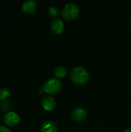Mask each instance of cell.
Listing matches in <instances>:
<instances>
[{
	"label": "cell",
	"mask_w": 131,
	"mask_h": 132,
	"mask_svg": "<svg viewBox=\"0 0 131 132\" xmlns=\"http://www.w3.org/2000/svg\"><path fill=\"white\" fill-rule=\"evenodd\" d=\"M69 77L74 84L82 85L89 80L90 74L86 68L83 67H76L70 70Z\"/></svg>",
	"instance_id": "cell-1"
},
{
	"label": "cell",
	"mask_w": 131,
	"mask_h": 132,
	"mask_svg": "<svg viewBox=\"0 0 131 132\" xmlns=\"http://www.w3.org/2000/svg\"><path fill=\"white\" fill-rule=\"evenodd\" d=\"M60 13L65 19L73 20L79 15L80 8L77 4L74 2H69L63 7Z\"/></svg>",
	"instance_id": "cell-2"
},
{
	"label": "cell",
	"mask_w": 131,
	"mask_h": 132,
	"mask_svg": "<svg viewBox=\"0 0 131 132\" xmlns=\"http://www.w3.org/2000/svg\"><path fill=\"white\" fill-rule=\"evenodd\" d=\"M63 87V83L58 78H49L48 79L44 85L43 90L49 94H54L61 90Z\"/></svg>",
	"instance_id": "cell-3"
},
{
	"label": "cell",
	"mask_w": 131,
	"mask_h": 132,
	"mask_svg": "<svg viewBox=\"0 0 131 132\" xmlns=\"http://www.w3.org/2000/svg\"><path fill=\"white\" fill-rule=\"evenodd\" d=\"M3 123L8 127H15L20 122V118L18 114L14 111H8L4 114L2 118Z\"/></svg>",
	"instance_id": "cell-4"
},
{
	"label": "cell",
	"mask_w": 131,
	"mask_h": 132,
	"mask_svg": "<svg viewBox=\"0 0 131 132\" xmlns=\"http://www.w3.org/2000/svg\"><path fill=\"white\" fill-rule=\"evenodd\" d=\"M38 9V2L36 0H25L22 5V10L25 14L34 13Z\"/></svg>",
	"instance_id": "cell-5"
},
{
	"label": "cell",
	"mask_w": 131,
	"mask_h": 132,
	"mask_svg": "<svg viewBox=\"0 0 131 132\" xmlns=\"http://www.w3.org/2000/svg\"><path fill=\"white\" fill-rule=\"evenodd\" d=\"M50 29L54 34H61L64 30V22L60 18H55L51 22Z\"/></svg>",
	"instance_id": "cell-6"
},
{
	"label": "cell",
	"mask_w": 131,
	"mask_h": 132,
	"mask_svg": "<svg viewBox=\"0 0 131 132\" xmlns=\"http://www.w3.org/2000/svg\"><path fill=\"white\" fill-rule=\"evenodd\" d=\"M41 102H42V108L46 111H53L56 107V100L53 97L49 96V95H46V96L42 97Z\"/></svg>",
	"instance_id": "cell-7"
},
{
	"label": "cell",
	"mask_w": 131,
	"mask_h": 132,
	"mask_svg": "<svg viewBox=\"0 0 131 132\" xmlns=\"http://www.w3.org/2000/svg\"><path fill=\"white\" fill-rule=\"evenodd\" d=\"M87 113L85 109L82 108H77L74 109L71 113V118L76 121H81L86 118Z\"/></svg>",
	"instance_id": "cell-8"
},
{
	"label": "cell",
	"mask_w": 131,
	"mask_h": 132,
	"mask_svg": "<svg viewBox=\"0 0 131 132\" xmlns=\"http://www.w3.org/2000/svg\"><path fill=\"white\" fill-rule=\"evenodd\" d=\"M40 132H58V128L53 121H46L42 125Z\"/></svg>",
	"instance_id": "cell-9"
},
{
	"label": "cell",
	"mask_w": 131,
	"mask_h": 132,
	"mask_svg": "<svg viewBox=\"0 0 131 132\" xmlns=\"http://www.w3.org/2000/svg\"><path fill=\"white\" fill-rule=\"evenodd\" d=\"M67 69L63 66H58L54 69V74L58 78L64 77L67 74Z\"/></svg>",
	"instance_id": "cell-10"
},
{
	"label": "cell",
	"mask_w": 131,
	"mask_h": 132,
	"mask_svg": "<svg viewBox=\"0 0 131 132\" xmlns=\"http://www.w3.org/2000/svg\"><path fill=\"white\" fill-rule=\"evenodd\" d=\"M11 92L10 90L6 87H2L0 89V100L5 101L10 97Z\"/></svg>",
	"instance_id": "cell-11"
},
{
	"label": "cell",
	"mask_w": 131,
	"mask_h": 132,
	"mask_svg": "<svg viewBox=\"0 0 131 132\" xmlns=\"http://www.w3.org/2000/svg\"><path fill=\"white\" fill-rule=\"evenodd\" d=\"M61 12L59 11V8L56 6H51L48 9V13L52 17H56Z\"/></svg>",
	"instance_id": "cell-12"
},
{
	"label": "cell",
	"mask_w": 131,
	"mask_h": 132,
	"mask_svg": "<svg viewBox=\"0 0 131 132\" xmlns=\"http://www.w3.org/2000/svg\"><path fill=\"white\" fill-rule=\"evenodd\" d=\"M0 132H11V131H10V130H9L8 128L5 127V126H3V125H0Z\"/></svg>",
	"instance_id": "cell-13"
},
{
	"label": "cell",
	"mask_w": 131,
	"mask_h": 132,
	"mask_svg": "<svg viewBox=\"0 0 131 132\" xmlns=\"http://www.w3.org/2000/svg\"><path fill=\"white\" fill-rule=\"evenodd\" d=\"M124 132H131V128H128L125 129Z\"/></svg>",
	"instance_id": "cell-14"
},
{
	"label": "cell",
	"mask_w": 131,
	"mask_h": 132,
	"mask_svg": "<svg viewBox=\"0 0 131 132\" xmlns=\"http://www.w3.org/2000/svg\"><path fill=\"white\" fill-rule=\"evenodd\" d=\"M130 25H131V18H130Z\"/></svg>",
	"instance_id": "cell-15"
}]
</instances>
